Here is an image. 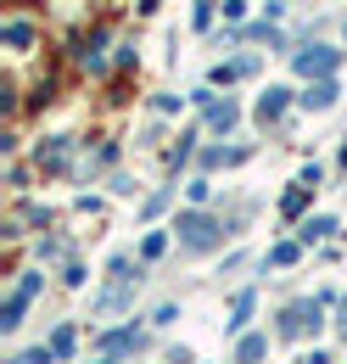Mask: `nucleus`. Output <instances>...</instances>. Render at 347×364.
Instances as JSON below:
<instances>
[{
  "mask_svg": "<svg viewBox=\"0 0 347 364\" xmlns=\"http://www.w3.org/2000/svg\"><path fill=\"white\" fill-rule=\"evenodd\" d=\"M174 230H185V247H191V252H208V247H218V241H224V225H218V219H208V213H185Z\"/></svg>",
  "mask_w": 347,
  "mask_h": 364,
  "instance_id": "obj_1",
  "label": "nucleus"
},
{
  "mask_svg": "<svg viewBox=\"0 0 347 364\" xmlns=\"http://www.w3.org/2000/svg\"><path fill=\"white\" fill-rule=\"evenodd\" d=\"M34 291H40V274H23L17 291H11V303H6V314H0V331H17V325H23V309H28Z\"/></svg>",
  "mask_w": 347,
  "mask_h": 364,
  "instance_id": "obj_2",
  "label": "nucleus"
},
{
  "mask_svg": "<svg viewBox=\"0 0 347 364\" xmlns=\"http://www.w3.org/2000/svg\"><path fill=\"white\" fill-rule=\"evenodd\" d=\"M303 331H319V303H292L280 314V336H303Z\"/></svg>",
  "mask_w": 347,
  "mask_h": 364,
  "instance_id": "obj_3",
  "label": "nucleus"
},
{
  "mask_svg": "<svg viewBox=\"0 0 347 364\" xmlns=\"http://www.w3.org/2000/svg\"><path fill=\"white\" fill-rule=\"evenodd\" d=\"M336 56H342V50L314 46V50H303V56H297V73H308V79H314V73H331V68H336Z\"/></svg>",
  "mask_w": 347,
  "mask_h": 364,
  "instance_id": "obj_4",
  "label": "nucleus"
},
{
  "mask_svg": "<svg viewBox=\"0 0 347 364\" xmlns=\"http://www.w3.org/2000/svg\"><path fill=\"white\" fill-rule=\"evenodd\" d=\"M331 101H336V85H331V79H319V85H308V95H303V107H308V112H325Z\"/></svg>",
  "mask_w": 347,
  "mask_h": 364,
  "instance_id": "obj_5",
  "label": "nucleus"
},
{
  "mask_svg": "<svg viewBox=\"0 0 347 364\" xmlns=\"http://www.w3.org/2000/svg\"><path fill=\"white\" fill-rule=\"evenodd\" d=\"M269 353V336H241V348H235V359L241 364H258Z\"/></svg>",
  "mask_w": 347,
  "mask_h": 364,
  "instance_id": "obj_6",
  "label": "nucleus"
},
{
  "mask_svg": "<svg viewBox=\"0 0 347 364\" xmlns=\"http://www.w3.org/2000/svg\"><path fill=\"white\" fill-rule=\"evenodd\" d=\"M280 112H286V90H269V95L258 101V118L269 124V118H280Z\"/></svg>",
  "mask_w": 347,
  "mask_h": 364,
  "instance_id": "obj_7",
  "label": "nucleus"
},
{
  "mask_svg": "<svg viewBox=\"0 0 347 364\" xmlns=\"http://www.w3.org/2000/svg\"><path fill=\"white\" fill-rule=\"evenodd\" d=\"M6 46H34V28H28V23H6Z\"/></svg>",
  "mask_w": 347,
  "mask_h": 364,
  "instance_id": "obj_8",
  "label": "nucleus"
},
{
  "mask_svg": "<svg viewBox=\"0 0 347 364\" xmlns=\"http://www.w3.org/2000/svg\"><path fill=\"white\" fill-rule=\"evenodd\" d=\"M247 314H252V291H241V297H235V309H230V331H241Z\"/></svg>",
  "mask_w": 347,
  "mask_h": 364,
  "instance_id": "obj_9",
  "label": "nucleus"
},
{
  "mask_svg": "<svg viewBox=\"0 0 347 364\" xmlns=\"http://www.w3.org/2000/svg\"><path fill=\"white\" fill-rule=\"evenodd\" d=\"M208 124H213V129H230V124H235V101H224V107H213V118H208Z\"/></svg>",
  "mask_w": 347,
  "mask_h": 364,
  "instance_id": "obj_10",
  "label": "nucleus"
},
{
  "mask_svg": "<svg viewBox=\"0 0 347 364\" xmlns=\"http://www.w3.org/2000/svg\"><path fill=\"white\" fill-rule=\"evenodd\" d=\"M163 247H169V235H163V230H157V235H146V247H140V252H146V258H157V252H163Z\"/></svg>",
  "mask_w": 347,
  "mask_h": 364,
  "instance_id": "obj_11",
  "label": "nucleus"
}]
</instances>
